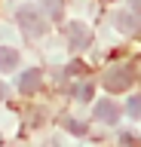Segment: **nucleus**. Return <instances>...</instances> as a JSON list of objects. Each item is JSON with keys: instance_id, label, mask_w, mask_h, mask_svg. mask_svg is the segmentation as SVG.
I'll list each match as a JSON object with an SVG mask.
<instances>
[{"instance_id": "1", "label": "nucleus", "mask_w": 141, "mask_h": 147, "mask_svg": "<svg viewBox=\"0 0 141 147\" xmlns=\"http://www.w3.org/2000/svg\"><path fill=\"white\" fill-rule=\"evenodd\" d=\"M16 18H19V25H22V31L28 37H43L46 34V16L40 12L37 6H19V12H16Z\"/></svg>"}, {"instance_id": "2", "label": "nucleus", "mask_w": 141, "mask_h": 147, "mask_svg": "<svg viewBox=\"0 0 141 147\" xmlns=\"http://www.w3.org/2000/svg\"><path fill=\"white\" fill-rule=\"evenodd\" d=\"M129 83H132V71L126 67V64H120V67H111V71H107L104 89H107V92H123Z\"/></svg>"}, {"instance_id": "3", "label": "nucleus", "mask_w": 141, "mask_h": 147, "mask_svg": "<svg viewBox=\"0 0 141 147\" xmlns=\"http://www.w3.org/2000/svg\"><path fill=\"white\" fill-rule=\"evenodd\" d=\"M67 40H71L74 49H86V46L92 43V34H89V28H86V25L74 22V25H67Z\"/></svg>"}, {"instance_id": "4", "label": "nucleus", "mask_w": 141, "mask_h": 147, "mask_svg": "<svg viewBox=\"0 0 141 147\" xmlns=\"http://www.w3.org/2000/svg\"><path fill=\"white\" fill-rule=\"evenodd\" d=\"M95 119H101V123H107V126H111V123H117V119H120V107H117V104H113V101H98V104H95Z\"/></svg>"}, {"instance_id": "5", "label": "nucleus", "mask_w": 141, "mask_h": 147, "mask_svg": "<svg viewBox=\"0 0 141 147\" xmlns=\"http://www.w3.org/2000/svg\"><path fill=\"white\" fill-rule=\"evenodd\" d=\"M40 83H43V74H40L37 67H31L28 74H22V77H19V89L22 92H37Z\"/></svg>"}, {"instance_id": "6", "label": "nucleus", "mask_w": 141, "mask_h": 147, "mask_svg": "<svg viewBox=\"0 0 141 147\" xmlns=\"http://www.w3.org/2000/svg\"><path fill=\"white\" fill-rule=\"evenodd\" d=\"M16 67H19V52L3 46L0 49V71H16Z\"/></svg>"}, {"instance_id": "7", "label": "nucleus", "mask_w": 141, "mask_h": 147, "mask_svg": "<svg viewBox=\"0 0 141 147\" xmlns=\"http://www.w3.org/2000/svg\"><path fill=\"white\" fill-rule=\"evenodd\" d=\"M43 9H46V16L61 18V12H65V3H61V0H43Z\"/></svg>"}, {"instance_id": "8", "label": "nucleus", "mask_w": 141, "mask_h": 147, "mask_svg": "<svg viewBox=\"0 0 141 147\" xmlns=\"http://www.w3.org/2000/svg\"><path fill=\"white\" fill-rule=\"evenodd\" d=\"M117 28H120V31H126V34H132V31H138V25H135V18H132V16H126V12H120V16H117Z\"/></svg>"}, {"instance_id": "9", "label": "nucleus", "mask_w": 141, "mask_h": 147, "mask_svg": "<svg viewBox=\"0 0 141 147\" xmlns=\"http://www.w3.org/2000/svg\"><path fill=\"white\" fill-rule=\"evenodd\" d=\"M126 113H129L132 119H141V95H132V98L126 101Z\"/></svg>"}, {"instance_id": "10", "label": "nucleus", "mask_w": 141, "mask_h": 147, "mask_svg": "<svg viewBox=\"0 0 141 147\" xmlns=\"http://www.w3.org/2000/svg\"><path fill=\"white\" fill-rule=\"evenodd\" d=\"M67 132H74V135H86V123H80V119H67Z\"/></svg>"}, {"instance_id": "11", "label": "nucleus", "mask_w": 141, "mask_h": 147, "mask_svg": "<svg viewBox=\"0 0 141 147\" xmlns=\"http://www.w3.org/2000/svg\"><path fill=\"white\" fill-rule=\"evenodd\" d=\"M67 74H77V77H86V64H83V61H74L71 67H67Z\"/></svg>"}, {"instance_id": "12", "label": "nucleus", "mask_w": 141, "mask_h": 147, "mask_svg": "<svg viewBox=\"0 0 141 147\" xmlns=\"http://www.w3.org/2000/svg\"><path fill=\"white\" fill-rule=\"evenodd\" d=\"M89 98H92V86L83 83V86H80V101H89Z\"/></svg>"}, {"instance_id": "13", "label": "nucleus", "mask_w": 141, "mask_h": 147, "mask_svg": "<svg viewBox=\"0 0 141 147\" xmlns=\"http://www.w3.org/2000/svg\"><path fill=\"white\" fill-rule=\"evenodd\" d=\"M3 95H6V86H3V83H0V98H3Z\"/></svg>"}]
</instances>
